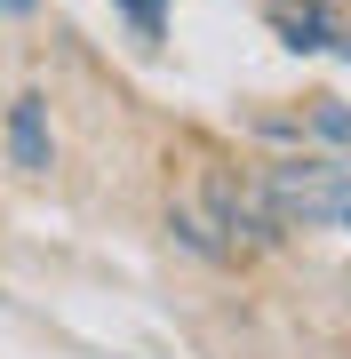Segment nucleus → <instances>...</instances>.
Returning <instances> with one entry per match:
<instances>
[{
  "mask_svg": "<svg viewBox=\"0 0 351 359\" xmlns=\"http://www.w3.org/2000/svg\"><path fill=\"white\" fill-rule=\"evenodd\" d=\"M343 224H351V216H343Z\"/></svg>",
  "mask_w": 351,
  "mask_h": 359,
  "instance_id": "obj_7",
  "label": "nucleus"
},
{
  "mask_svg": "<svg viewBox=\"0 0 351 359\" xmlns=\"http://www.w3.org/2000/svg\"><path fill=\"white\" fill-rule=\"evenodd\" d=\"M16 8H32V0H0V16H16Z\"/></svg>",
  "mask_w": 351,
  "mask_h": 359,
  "instance_id": "obj_6",
  "label": "nucleus"
},
{
  "mask_svg": "<svg viewBox=\"0 0 351 359\" xmlns=\"http://www.w3.org/2000/svg\"><path fill=\"white\" fill-rule=\"evenodd\" d=\"M8 152H16V168H48V120H40V96H16L8 104Z\"/></svg>",
  "mask_w": 351,
  "mask_h": 359,
  "instance_id": "obj_4",
  "label": "nucleus"
},
{
  "mask_svg": "<svg viewBox=\"0 0 351 359\" xmlns=\"http://www.w3.org/2000/svg\"><path fill=\"white\" fill-rule=\"evenodd\" d=\"M168 224H176V240L184 248H200V256H240V248H263L272 240V208H263V192H247V184L232 176H216V168H200L192 184L168 200Z\"/></svg>",
  "mask_w": 351,
  "mask_h": 359,
  "instance_id": "obj_1",
  "label": "nucleus"
},
{
  "mask_svg": "<svg viewBox=\"0 0 351 359\" xmlns=\"http://www.w3.org/2000/svg\"><path fill=\"white\" fill-rule=\"evenodd\" d=\"M263 208H272L280 231L336 224V216H351V176L327 160H280V168H263Z\"/></svg>",
  "mask_w": 351,
  "mask_h": 359,
  "instance_id": "obj_2",
  "label": "nucleus"
},
{
  "mask_svg": "<svg viewBox=\"0 0 351 359\" xmlns=\"http://www.w3.org/2000/svg\"><path fill=\"white\" fill-rule=\"evenodd\" d=\"M120 8L136 16V32H160V0H120Z\"/></svg>",
  "mask_w": 351,
  "mask_h": 359,
  "instance_id": "obj_5",
  "label": "nucleus"
},
{
  "mask_svg": "<svg viewBox=\"0 0 351 359\" xmlns=\"http://www.w3.org/2000/svg\"><path fill=\"white\" fill-rule=\"evenodd\" d=\"M272 32L287 40V48H336V56H351V25L327 0H272Z\"/></svg>",
  "mask_w": 351,
  "mask_h": 359,
  "instance_id": "obj_3",
  "label": "nucleus"
}]
</instances>
